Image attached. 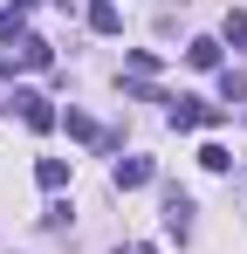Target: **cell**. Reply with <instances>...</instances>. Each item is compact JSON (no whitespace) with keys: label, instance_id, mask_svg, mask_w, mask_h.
Here are the masks:
<instances>
[{"label":"cell","instance_id":"1","mask_svg":"<svg viewBox=\"0 0 247 254\" xmlns=\"http://www.w3.org/2000/svg\"><path fill=\"white\" fill-rule=\"evenodd\" d=\"M172 130H206V124H220L227 117V103H199V96H172Z\"/></svg>","mask_w":247,"mask_h":254},{"label":"cell","instance_id":"2","mask_svg":"<svg viewBox=\"0 0 247 254\" xmlns=\"http://www.w3.org/2000/svg\"><path fill=\"white\" fill-rule=\"evenodd\" d=\"M7 110H21V124H28V130H55V103L35 96V89H14V103H7Z\"/></svg>","mask_w":247,"mask_h":254},{"label":"cell","instance_id":"3","mask_svg":"<svg viewBox=\"0 0 247 254\" xmlns=\"http://www.w3.org/2000/svg\"><path fill=\"white\" fill-rule=\"evenodd\" d=\"M110 186H117V192H137V186H151V158H117Z\"/></svg>","mask_w":247,"mask_h":254},{"label":"cell","instance_id":"4","mask_svg":"<svg viewBox=\"0 0 247 254\" xmlns=\"http://www.w3.org/2000/svg\"><path fill=\"white\" fill-rule=\"evenodd\" d=\"M165 227H172L179 241L192 234V199H185V192H172V199H165Z\"/></svg>","mask_w":247,"mask_h":254},{"label":"cell","instance_id":"5","mask_svg":"<svg viewBox=\"0 0 247 254\" xmlns=\"http://www.w3.org/2000/svg\"><path fill=\"white\" fill-rule=\"evenodd\" d=\"M185 62H192V69H220V42H213V35L185 42Z\"/></svg>","mask_w":247,"mask_h":254},{"label":"cell","instance_id":"6","mask_svg":"<svg viewBox=\"0 0 247 254\" xmlns=\"http://www.w3.org/2000/svg\"><path fill=\"white\" fill-rule=\"evenodd\" d=\"M89 28H96V35H117V28H124L117 0H96V7H89Z\"/></svg>","mask_w":247,"mask_h":254},{"label":"cell","instance_id":"7","mask_svg":"<svg viewBox=\"0 0 247 254\" xmlns=\"http://www.w3.org/2000/svg\"><path fill=\"white\" fill-rule=\"evenodd\" d=\"M35 179L48 186V192H62V186H69V158H41V165H35Z\"/></svg>","mask_w":247,"mask_h":254},{"label":"cell","instance_id":"8","mask_svg":"<svg viewBox=\"0 0 247 254\" xmlns=\"http://www.w3.org/2000/svg\"><path fill=\"white\" fill-rule=\"evenodd\" d=\"M21 62H28V69H48V62H55V48L41 42V35H21Z\"/></svg>","mask_w":247,"mask_h":254},{"label":"cell","instance_id":"9","mask_svg":"<svg viewBox=\"0 0 247 254\" xmlns=\"http://www.w3.org/2000/svg\"><path fill=\"white\" fill-rule=\"evenodd\" d=\"M21 35H28V7H7V14H0V42L21 48Z\"/></svg>","mask_w":247,"mask_h":254},{"label":"cell","instance_id":"10","mask_svg":"<svg viewBox=\"0 0 247 254\" xmlns=\"http://www.w3.org/2000/svg\"><path fill=\"white\" fill-rule=\"evenodd\" d=\"M151 76H158V55L137 48V55H130V83H151Z\"/></svg>","mask_w":247,"mask_h":254},{"label":"cell","instance_id":"11","mask_svg":"<svg viewBox=\"0 0 247 254\" xmlns=\"http://www.w3.org/2000/svg\"><path fill=\"white\" fill-rule=\"evenodd\" d=\"M199 165L206 172H234V158H227V144H199Z\"/></svg>","mask_w":247,"mask_h":254},{"label":"cell","instance_id":"12","mask_svg":"<svg viewBox=\"0 0 247 254\" xmlns=\"http://www.w3.org/2000/svg\"><path fill=\"white\" fill-rule=\"evenodd\" d=\"M62 124H69V137H82V144H96V124H89V117H82V110H69V117H62Z\"/></svg>","mask_w":247,"mask_h":254},{"label":"cell","instance_id":"13","mask_svg":"<svg viewBox=\"0 0 247 254\" xmlns=\"http://www.w3.org/2000/svg\"><path fill=\"white\" fill-rule=\"evenodd\" d=\"M220 96H227V103H247V76H234V69H227V76H220Z\"/></svg>","mask_w":247,"mask_h":254},{"label":"cell","instance_id":"14","mask_svg":"<svg viewBox=\"0 0 247 254\" xmlns=\"http://www.w3.org/2000/svg\"><path fill=\"white\" fill-rule=\"evenodd\" d=\"M227 42H234V48H247V14H227Z\"/></svg>","mask_w":247,"mask_h":254},{"label":"cell","instance_id":"15","mask_svg":"<svg viewBox=\"0 0 247 254\" xmlns=\"http://www.w3.org/2000/svg\"><path fill=\"white\" fill-rule=\"evenodd\" d=\"M130 254H158V248H144V241H137V248H130Z\"/></svg>","mask_w":247,"mask_h":254}]
</instances>
